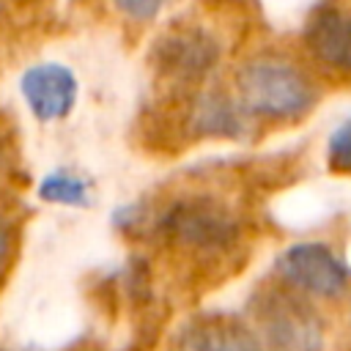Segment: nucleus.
<instances>
[{"label":"nucleus","instance_id":"423d86ee","mask_svg":"<svg viewBox=\"0 0 351 351\" xmlns=\"http://www.w3.org/2000/svg\"><path fill=\"white\" fill-rule=\"evenodd\" d=\"M217 58H219L217 41L197 27L173 33V36L162 38L156 47L159 71L173 80H186V82L203 80L214 69Z\"/></svg>","mask_w":351,"mask_h":351},{"label":"nucleus","instance_id":"f257e3e1","mask_svg":"<svg viewBox=\"0 0 351 351\" xmlns=\"http://www.w3.org/2000/svg\"><path fill=\"white\" fill-rule=\"evenodd\" d=\"M239 99L247 112L266 118H299L315 101L313 82L280 55H258L239 71Z\"/></svg>","mask_w":351,"mask_h":351},{"label":"nucleus","instance_id":"0eeeda50","mask_svg":"<svg viewBox=\"0 0 351 351\" xmlns=\"http://www.w3.org/2000/svg\"><path fill=\"white\" fill-rule=\"evenodd\" d=\"M173 351H261V346L241 321L228 315H203L176 335Z\"/></svg>","mask_w":351,"mask_h":351},{"label":"nucleus","instance_id":"f03ea898","mask_svg":"<svg viewBox=\"0 0 351 351\" xmlns=\"http://www.w3.org/2000/svg\"><path fill=\"white\" fill-rule=\"evenodd\" d=\"M261 351H321L324 332L318 318L293 296L269 293L258 310Z\"/></svg>","mask_w":351,"mask_h":351},{"label":"nucleus","instance_id":"39448f33","mask_svg":"<svg viewBox=\"0 0 351 351\" xmlns=\"http://www.w3.org/2000/svg\"><path fill=\"white\" fill-rule=\"evenodd\" d=\"M22 96L30 112L41 121H58L77 101V80L60 63H38L22 74Z\"/></svg>","mask_w":351,"mask_h":351},{"label":"nucleus","instance_id":"1a4fd4ad","mask_svg":"<svg viewBox=\"0 0 351 351\" xmlns=\"http://www.w3.org/2000/svg\"><path fill=\"white\" fill-rule=\"evenodd\" d=\"M247 110L225 93H203L192 110V129L197 134L239 137L247 129Z\"/></svg>","mask_w":351,"mask_h":351},{"label":"nucleus","instance_id":"7ed1b4c3","mask_svg":"<svg viewBox=\"0 0 351 351\" xmlns=\"http://www.w3.org/2000/svg\"><path fill=\"white\" fill-rule=\"evenodd\" d=\"M162 228L170 239L192 250H225L239 236V225L233 214L208 197L176 203L165 214Z\"/></svg>","mask_w":351,"mask_h":351},{"label":"nucleus","instance_id":"9b49d317","mask_svg":"<svg viewBox=\"0 0 351 351\" xmlns=\"http://www.w3.org/2000/svg\"><path fill=\"white\" fill-rule=\"evenodd\" d=\"M326 162L335 173H351V121L335 129L326 145Z\"/></svg>","mask_w":351,"mask_h":351},{"label":"nucleus","instance_id":"20e7f679","mask_svg":"<svg viewBox=\"0 0 351 351\" xmlns=\"http://www.w3.org/2000/svg\"><path fill=\"white\" fill-rule=\"evenodd\" d=\"M277 271L285 282L310 296H337L348 285L346 263L321 241L291 244L277 258Z\"/></svg>","mask_w":351,"mask_h":351},{"label":"nucleus","instance_id":"ddd939ff","mask_svg":"<svg viewBox=\"0 0 351 351\" xmlns=\"http://www.w3.org/2000/svg\"><path fill=\"white\" fill-rule=\"evenodd\" d=\"M5 261H8V233H5V228L0 225V277H3Z\"/></svg>","mask_w":351,"mask_h":351},{"label":"nucleus","instance_id":"f8f14e48","mask_svg":"<svg viewBox=\"0 0 351 351\" xmlns=\"http://www.w3.org/2000/svg\"><path fill=\"white\" fill-rule=\"evenodd\" d=\"M167 0H115L118 11H123L129 19H154Z\"/></svg>","mask_w":351,"mask_h":351},{"label":"nucleus","instance_id":"9d476101","mask_svg":"<svg viewBox=\"0 0 351 351\" xmlns=\"http://www.w3.org/2000/svg\"><path fill=\"white\" fill-rule=\"evenodd\" d=\"M38 195L47 203L85 206L88 203V184L69 170H55V173L44 176V181L38 184Z\"/></svg>","mask_w":351,"mask_h":351},{"label":"nucleus","instance_id":"6e6552de","mask_svg":"<svg viewBox=\"0 0 351 351\" xmlns=\"http://www.w3.org/2000/svg\"><path fill=\"white\" fill-rule=\"evenodd\" d=\"M304 41L321 63L337 71H351V11L321 8L310 16Z\"/></svg>","mask_w":351,"mask_h":351}]
</instances>
